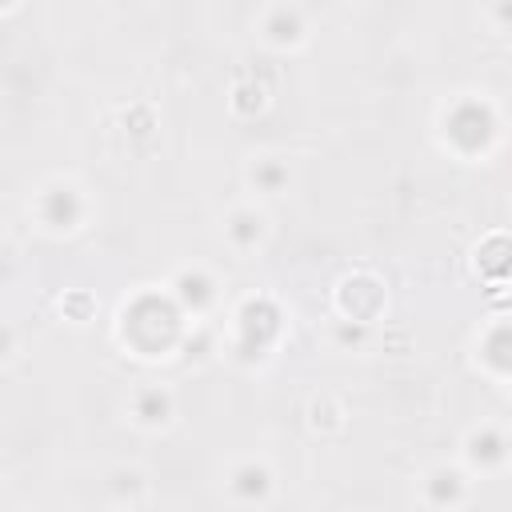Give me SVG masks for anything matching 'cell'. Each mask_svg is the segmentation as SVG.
Returning a JSON list of instances; mask_svg holds the SVG:
<instances>
[{"label": "cell", "instance_id": "cell-1", "mask_svg": "<svg viewBox=\"0 0 512 512\" xmlns=\"http://www.w3.org/2000/svg\"><path fill=\"white\" fill-rule=\"evenodd\" d=\"M180 324H184V312L168 292H140L120 308V340L144 360H156L180 348L184 340Z\"/></svg>", "mask_w": 512, "mask_h": 512}, {"label": "cell", "instance_id": "cell-2", "mask_svg": "<svg viewBox=\"0 0 512 512\" xmlns=\"http://www.w3.org/2000/svg\"><path fill=\"white\" fill-rule=\"evenodd\" d=\"M236 332H232V352L236 360L252 364V360H268L272 348L280 344L284 336V312L276 308V300L268 296H248L240 308H236Z\"/></svg>", "mask_w": 512, "mask_h": 512}, {"label": "cell", "instance_id": "cell-3", "mask_svg": "<svg viewBox=\"0 0 512 512\" xmlns=\"http://www.w3.org/2000/svg\"><path fill=\"white\" fill-rule=\"evenodd\" d=\"M440 132H444V144L456 152V156H480L492 148L496 132H500V120L492 112V104L476 100V96H460L456 104L444 108V120H440Z\"/></svg>", "mask_w": 512, "mask_h": 512}, {"label": "cell", "instance_id": "cell-4", "mask_svg": "<svg viewBox=\"0 0 512 512\" xmlns=\"http://www.w3.org/2000/svg\"><path fill=\"white\" fill-rule=\"evenodd\" d=\"M88 216V200L80 192V184L72 180H48L40 192H36V220L44 232H76Z\"/></svg>", "mask_w": 512, "mask_h": 512}, {"label": "cell", "instance_id": "cell-5", "mask_svg": "<svg viewBox=\"0 0 512 512\" xmlns=\"http://www.w3.org/2000/svg\"><path fill=\"white\" fill-rule=\"evenodd\" d=\"M168 296L176 300V308L184 316H204L216 308L220 300V280L208 272V268H180L172 280H168Z\"/></svg>", "mask_w": 512, "mask_h": 512}, {"label": "cell", "instance_id": "cell-6", "mask_svg": "<svg viewBox=\"0 0 512 512\" xmlns=\"http://www.w3.org/2000/svg\"><path fill=\"white\" fill-rule=\"evenodd\" d=\"M172 416H176V396H172L164 384L144 380V384L132 388V396H128V420H132L136 428L160 432V428L172 424Z\"/></svg>", "mask_w": 512, "mask_h": 512}, {"label": "cell", "instance_id": "cell-7", "mask_svg": "<svg viewBox=\"0 0 512 512\" xmlns=\"http://www.w3.org/2000/svg\"><path fill=\"white\" fill-rule=\"evenodd\" d=\"M464 464L472 472H500L508 464V436L496 424H480L464 440Z\"/></svg>", "mask_w": 512, "mask_h": 512}, {"label": "cell", "instance_id": "cell-8", "mask_svg": "<svg viewBox=\"0 0 512 512\" xmlns=\"http://www.w3.org/2000/svg\"><path fill=\"white\" fill-rule=\"evenodd\" d=\"M272 484H276V476L264 460H240L228 472V496L240 500V504H268Z\"/></svg>", "mask_w": 512, "mask_h": 512}, {"label": "cell", "instance_id": "cell-9", "mask_svg": "<svg viewBox=\"0 0 512 512\" xmlns=\"http://www.w3.org/2000/svg\"><path fill=\"white\" fill-rule=\"evenodd\" d=\"M268 236V216L252 204H236L228 216H224V240L236 248V252H256Z\"/></svg>", "mask_w": 512, "mask_h": 512}, {"label": "cell", "instance_id": "cell-10", "mask_svg": "<svg viewBox=\"0 0 512 512\" xmlns=\"http://www.w3.org/2000/svg\"><path fill=\"white\" fill-rule=\"evenodd\" d=\"M260 36L272 44V48H300L304 36H308V24L300 16V8L292 4H272L260 20Z\"/></svg>", "mask_w": 512, "mask_h": 512}, {"label": "cell", "instance_id": "cell-11", "mask_svg": "<svg viewBox=\"0 0 512 512\" xmlns=\"http://www.w3.org/2000/svg\"><path fill=\"white\" fill-rule=\"evenodd\" d=\"M468 500V476L460 468H432L424 476V504L432 508H456Z\"/></svg>", "mask_w": 512, "mask_h": 512}, {"label": "cell", "instance_id": "cell-12", "mask_svg": "<svg viewBox=\"0 0 512 512\" xmlns=\"http://www.w3.org/2000/svg\"><path fill=\"white\" fill-rule=\"evenodd\" d=\"M248 184L260 196H280L288 188V164L280 156H260L256 164H248Z\"/></svg>", "mask_w": 512, "mask_h": 512}, {"label": "cell", "instance_id": "cell-13", "mask_svg": "<svg viewBox=\"0 0 512 512\" xmlns=\"http://www.w3.org/2000/svg\"><path fill=\"white\" fill-rule=\"evenodd\" d=\"M480 360L492 368L496 380L508 376V324H504V320H496V324L480 336Z\"/></svg>", "mask_w": 512, "mask_h": 512}, {"label": "cell", "instance_id": "cell-14", "mask_svg": "<svg viewBox=\"0 0 512 512\" xmlns=\"http://www.w3.org/2000/svg\"><path fill=\"white\" fill-rule=\"evenodd\" d=\"M308 412H312V428L316 432H328V428H340L344 424V408L332 396H316Z\"/></svg>", "mask_w": 512, "mask_h": 512}, {"label": "cell", "instance_id": "cell-15", "mask_svg": "<svg viewBox=\"0 0 512 512\" xmlns=\"http://www.w3.org/2000/svg\"><path fill=\"white\" fill-rule=\"evenodd\" d=\"M108 488L116 492V500H136L132 492H136V488H148V480H144L136 468H116V472L108 476Z\"/></svg>", "mask_w": 512, "mask_h": 512}, {"label": "cell", "instance_id": "cell-16", "mask_svg": "<svg viewBox=\"0 0 512 512\" xmlns=\"http://www.w3.org/2000/svg\"><path fill=\"white\" fill-rule=\"evenodd\" d=\"M16 352H20V344H16V332H12L8 324H0V364L16 360Z\"/></svg>", "mask_w": 512, "mask_h": 512}, {"label": "cell", "instance_id": "cell-17", "mask_svg": "<svg viewBox=\"0 0 512 512\" xmlns=\"http://www.w3.org/2000/svg\"><path fill=\"white\" fill-rule=\"evenodd\" d=\"M16 8V0H0V12H12Z\"/></svg>", "mask_w": 512, "mask_h": 512}]
</instances>
